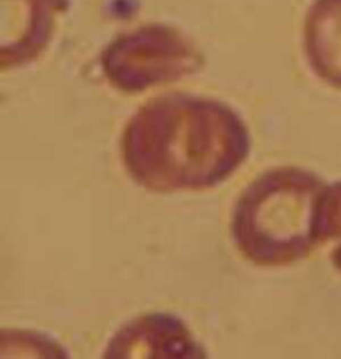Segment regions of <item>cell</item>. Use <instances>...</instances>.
<instances>
[{
    "label": "cell",
    "mask_w": 341,
    "mask_h": 359,
    "mask_svg": "<svg viewBox=\"0 0 341 359\" xmlns=\"http://www.w3.org/2000/svg\"><path fill=\"white\" fill-rule=\"evenodd\" d=\"M251 149L243 121L228 106L171 94L143 106L125 127L124 166L152 193L208 190L232 177Z\"/></svg>",
    "instance_id": "cell-1"
},
{
    "label": "cell",
    "mask_w": 341,
    "mask_h": 359,
    "mask_svg": "<svg viewBox=\"0 0 341 359\" xmlns=\"http://www.w3.org/2000/svg\"><path fill=\"white\" fill-rule=\"evenodd\" d=\"M328 187L299 167L273 168L253 180L233 210V242L249 262L280 267L326 243Z\"/></svg>",
    "instance_id": "cell-2"
},
{
    "label": "cell",
    "mask_w": 341,
    "mask_h": 359,
    "mask_svg": "<svg viewBox=\"0 0 341 359\" xmlns=\"http://www.w3.org/2000/svg\"><path fill=\"white\" fill-rule=\"evenodd\" d=\"M200 65V57L178 35L152 29L112 44L103 56L109 81L128 93L178 81Z\"/></svg>",
    "instance_id": "cell-3"
},
{
    "label": "cell",
    "mask_w": 341,
    "mask_h": 359,
    "mask_svg": "<svg viewBox=\"0 0 341 359\" xmlns=\"http://www.w3.org/2000/svg\"><path fill=\"white\" fill-rule=\"evenodd\" d=\"M106 358H204V350L179 318L152 313L137 318L109 341Z\"/></svg>",
    "instance_id": "cell-4"
},
{
    "label": "cell",
    "mask_w": 341,
    "mask_h": 359,
    "mask_svg": "<svg viewBox=\"0 0 341 359\" xmlns=\"http://www.w3.org/2000/svg\"><path fill=\"white\" fill-rule=\"evenodd\" d=\"M304 51L314 75L341 90V0H314L304 22Z\"/></svg>",
    "instance_id": "cell-5"
},
{
    "label": "cell",
    "mask_w": 341,
    "mask_h": 359,
    "mask_svg": "<svg viewBox=\"0 0 341 359\" xmlns=\"http://www.w3.org/2000/svg\"><path fill=\"white\" fill-rule=\"evenodd\" d=\"M326 231L327 241L335 242L330 261L341 273V180L328 187Z\"/></svg>",
    "instance_id": "cell-6"
}]
</instances>
